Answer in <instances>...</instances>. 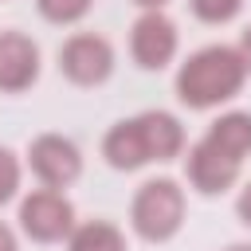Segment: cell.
I'll return each instance as SVG.
<instances>
[{
    "label": "cell",
    "instance_id": "cell-4",
    "mask_svg": "<svg viewBox=\"0 0 251 251\" xmlns=\"http://www.w3.org/2000/svg\"><path fill=\"white\" fill-rule=\"evenodd\" d=\"M59 75L75 86H102L114 75V47L94 31H78L59 47Z\"/></svg>",
    "mask_w": 251,
    "mask_h": 251
},
{
    "label": "cell",
    "instance_id": "cell-1",
    "mask_svg": "<svg viewBox=\"0 0 251 251\" xmlns=\"http://www.w3.org/2000/svg\"><path fill=\"white\" fill-rule=\"evenodd\" d=\"M247 82V67L239 59L235 47L227 43H212L192 51L180 71H176V98L188 110H216L224 102H231Z\"/></svg>",
    "mask_w": 251,
    "mask_h": 251
},
{
    "label": "cell",
    "instance_id": "cell-16",
    "mask_svg": "<svg viewBox=\"0 0 251 251\" xmlns=\"http://www.w3.org/2000/svg\"><path fill=\"white\" fill-rule=\"evenodd\" d=\"M235 216L251 227V180H247V184L239 188V196H235Z\"/></svg>",
    "mask_w": 251,
    "mask_h": 251
},
{
    "label": "cell",
    "instance_id": "cell-14",
    "mask_svg": "<svg viewBox=\"0 0 251 251\" xmlns=\"http://www.w3.org/2000/svg\"><path fill=\"white\" fill-rule=\"evenodd\" d=\"M188 8L200 24H231L243 12V0H188Z\"/></svg>",
    "mask_w": 251,
    "mask_h": 251
},
{
    "label": "cell",
    "instance_id": "cell-20",
    "mask_svg": "<svg viewBox=\"0 0 251 251\" xmlns=\"http://www.w3.org/2000/svg\"><path fill=\"white\" fill-rule=\"evenodd\" d=\"M227 251H251V243H235V247H227Z\"/></svg>",
    "mask_w": 251,
    "mask_h": 251
},
{
    "label": "cell",
    "instance_id": "cell-18",
    "mask_svg": "<svg viewBox=\"0 0 251 251\" xmlns=\"http://www.w3.org/2000/svg\"><path fill=\"white\" fill-rule=\"evenodd\" d=\"M0 251H20V243H16V231H12L8 224H0Z\"/></svg>",
    "mask_w": 251,
    "mask_h": 251
},
{
    "label": "cell",
    "instance_id": "cell-3",
    "mask_svg": "<svg viewBox=\"0 0 251 251\" xmlns=\"http://www.w3.org/2000/svg\"><path fill=\"white\" fill-rule=\"evenodd\" d=\"M16 220L31 243H63L75 231V204L59 188H35L20 200Z\"/></svg>",
    "mask_w": 251,
    "mask_h": 251
},
{
    "label": "cell",
    "instance_id": "cell-9",
    "mask_svg": "<svg viewBox=\"0 0 251 251\" xmlns=\"http://www.w3.org/2000/svg\"><path fill=\"white\" fill-rule=\"evenodd\" d=\"M133 122H137V133H141L149 165L153 161H176L184 153V126H180L176 114H169V110H145Z\"/></svg>",
    "mask_w": 251,
    "mask_h": 251
},
{
    "label": "cell",
    "instance_id": "cell-6",
    "mask_svg": "<svg viewBox=\"0 0 251 251\" xmlns=\"http://www.w3.org/2000/svg\"><path fill=\"white\" fill-rule=\"evenodd\" d=\"M180 31L165 12H141L129 27V55L141 71H165L176 59Z\"/></svg>",
    "mask_w": 251,
    "mask_h": 251
},
{
    "label": "cell",
    "instance_id": "cell-11",
    "mask_svg": "<svg viewBox=\"0 0 251 251\" xmlns=\"http://www.w3.org/2000/svg\"><path fill=\"white\" fill-rule=\"evenodd\" d=\"M204 137H208L212 145H220L227 157L247 161V157H251V114H247V110H227V114H220V118L208 126Z\"/></svg>",
    "mask_w": 251,
    "mask_h": 251
},
{
    "label": "cell",
    "instance_id": "cell-5",
    "mask_svg": "<svg viewBox=\"0 0 251 251\" xmlns=\"http://www.w3.org/2000/svg\"><path fill=\"white\" fill-rule=\"evenodd\" d=\"M27 169L43 188H71L82 176V153L63 133H39L27 145Z\"/></svg>",
    "mask_w": 251,
    "mask_h": 251
},
{
    "label": "cell",
    "instance_id": "cell-10",
    "mask_svg": "<svg viewBox=\"0 0 251 251\" xmlns=\"http://www.w3.org/2000/svg\"><path fill=\"white\" fill-rule=\"evenodd\" d=\"M102 157H106V165H110V169H118V173H137V169H145V165H149V157H145V145H141V133H137V122H133V118L114 122V126L106 129V137H102Z\"/></svg>",
    "mask_w": 251,
    "mask_h": 251
},
{
    "label": "cell",
    "instance_id": "cell-13",
    "mask_svg": "<svg viewBox=\"0 0 251 251\" xmlns=\"http://www.w3.org/2000/svg\"><path fill=\"white\" fill-rule=\"evenodd\" d=\"M35 8H39V16H43L47 24L67 27V24H78V20L94 8V0H35Z\"/></svg>",
    "mask_w": 251,
    "mask_h": 251
},
{
    "label": "cell",
    "instance_id": "cell-17",
    "mask_svg": "<svg viewBox=\"0 0 251 251\" xmlns=\"http://www.w3.org/2000/svg\"><path fill=\"white\" fill-rule=\"evenodd\" d=\"M235 51H239V59H243V67H247V75H251V24L239 31V43H235Z\"/></svg>",
    "mask_w": 251,
    "mask_h": 251
},
{
    "label": "cell",
    "instance_id": "cell-2",
    "mask_svg": "<svg viewBox=\"0 0 251 251\" xmlns=\"http://www.w3.org/2000/svg\"><path fill=\"white\" fill-rule=\"evenodd\" d=\"M129 224L145 243H169L184 227V188L173 176H153L133 192Z\"/></svg>",
    "mask_w": 251,
    "mask_h": 251
},
{
    "label": "cell",
    "instance_id": "cell-15",
    "mask_svg": "<svg viewBox=\"0 0 251 251\" xmlns=\"http://www.w3.org/2000/svg\"><path fill=\"white\" fill-rule=\"evenodd\" d=\"M20 180H24V165H20V157H16L8 145H0V204L16 200Z\"/></svg>",
    "mask_w": 251,
    "mask_h": 251
},
{
    "label": "cell",
    "instance_id": "cell-8",
    "mask_svg": "<svg viewBox=\"0 0 251 251\" xmlns=\"http://www.w3.org/2000/svg\"><path fill=\"white\" fill-rule=\"evenodd\" d=\"M39 78V47L24 31H0V94H24Z\"/></svg>",
    "mask_w": 251,
    "mask_h": 251
},
{
    "label": "cell",
    "instance_id": "cell-19",
    "mask_svg": "<svg viewBox=\"0 0 251 251\" xmlns=\"http://www.w3.org/2000/svg\"><path fill=\"white\" fill-rule=\"evenodd\" d=\"M129 4H137L141 12H165V4H169V0H129Z\"/></svg>",
    "mask_w": 251,
    "mask_h": 251
},
{
    "label": "cell",
    "instance_id": "cell-12",
    "mask_svg": "<svg viewBox=\"0 0 251 251\" xmlns=\"http://www.w3.org/2000/svg\"><path fill=\"white\" fill-rule=\"evenodd\" d=\"M67 251H126V235L110 220H86L67 235Z\"/></svg>",
    "mask_w": 251,
    "mask_h": 251
},
{
    "label": "cell",
    "instance_id": "cell-7",
    "mask_svg": "<svg viewBox=\"0 0 251 251\" xmlns=\"http://www.w3.org/2000/svg\"><path fill=\"white\" fill-rule=\"evenodd\" d=\"M239 169L243 161L227 157L220 145H212L208 137H200L196 145H188V157H184V173H188V184L200 192V196H220L227 192L235 180H239Z\"/></svg>",
    "mask_w": 251,
    "mask_h": 251
}]
</instances>
